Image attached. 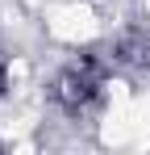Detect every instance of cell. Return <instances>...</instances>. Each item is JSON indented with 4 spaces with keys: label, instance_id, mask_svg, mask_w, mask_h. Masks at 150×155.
I'll use <instances>...</instances> for the list:
<instances>
[{
    "label": "cell",
    "instance_id": "6da1fadb",
    "mask_svg": "<svg viewBox=\"0 0 150 155\" xmlns=\"http://www.w3.org/2000/svg\"><path fill=\"white\" fill-rule=\"evenodd\" d=\"M100 84H104V71H100L96 59H75L67 63L58 80H54V101L63 105L67 113H83V109H92L100 97Z\"/></svg>",
    "mask_w": 150,
    "mask_h": 155
},
{
    "label": "cell",
    "instance_id": "7a4b0ae2",
    "mask_svg": "<svg viewBox=\"0 0 150 155\" xmlns=\"http://www.w3.org/2000/svg\"><path fill=\"white\" fill-rule=\"evenodd\" d=\"M117 63H129V67H150V29H125L121 38H117Z\"/></svg>",
    "mask_w": 150,
    "mask_h": 155
}]
</instances>
